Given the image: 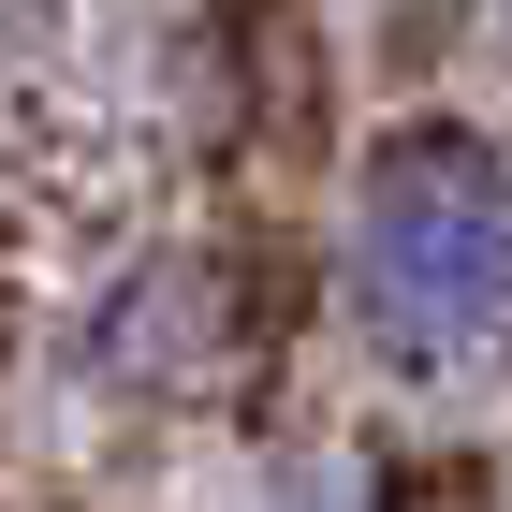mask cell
Instances as JSON below:
<instances>
[{"instance_id":"cell-2","label":"cell","mask_w":512,"mask_h":512,"mask_svg":"<svg viewBox=\"0 0 512 512\" xmlns=\"http://www.w3.org/2000/svg\"><path fill=\"white\" fill-rule=\"evenodd\" d=\"M74 366L103 395H205L220 366H235V278L205 264V249H132L118 278H88L74 308Z\"/></svg>"},{"instance_id":"cell-1","label":"cell","mask_w":512,"mask_h":512,"mask_svg":"<svg viewBox=\"0 0 512 512\" xmlns=\"http://www.w3.org/2000/svg\"><path fill=\"white\" fill-rule=\"evenodd\" d=\"M337 308L395 381H454L498 352L512 308V191L469 118H410L337 191Z\"/></svg>"},{"instance_id":"cell-3","label":"cell","mask_w":512,"mask_h":512,"mask_svg":"<svg viewBox=\"0 0 512 512\" xmlns=\"http://www.w3.org/2000/svg\"><path fill=\"white\" fill-rule=\"evenodd\" d=\"M410 15H454V0H410Z\"/></svg>"}]
</instances>
